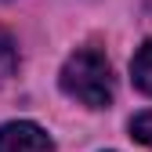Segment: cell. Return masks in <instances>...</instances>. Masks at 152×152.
<instances>
[{
    "mask_svg": "<svg viewBox=\"0 0 152 152\" xmlns=\"http://www.w3.org/2000/svg\"><path fill=\"white\" fill-rule=\"evenodd\" d=\"M62 91L87 109H105L112 102V69L109 58L94 47L76 51L62 65Z\"/></svg>",
    "mask_w": 152,
    "mask_h": 152,
    "instance_id": "cell-1",
    "label": "cell"
},
{
    "mask_svg": "<svg viewBox=\"0 0 152 152\" xmlns=\"http://www.w3.org/2000/svg\"><path fill=\"white\" fill-rule=\"evenodd\" d=\"M51 138L36 123H4L0 127V152H51Z\"/></svg>",
    "mask_w": 152,
    "mask_h": 152,
    "instance_id": "cell-2",
    "label": "cell"
},
{
    "mask_svg": "<svg viewBox=\"0 0 152 152\" xmlns=\"http://www.w3.org/2000/svg\"><path fill=\"white\" fill-rule=\"evenodd\" d=\"M130 76H134V83H138V91L152 94V40L138 47V54H134V62H130Z\"/></svg>",
    "mask_w": 152,
    "mask_h": 152,
    "instance_id": "cell-3",
    "label": "cell"
},
{
    "mask_svg": "<svg viewBox=\"0 0 152 152\" xmlns=\"http://www.w3.org/2000/svg\"><path fill=\"white\" fill-rule=\"evenodd\" d=\"M130 138L152 148V112H138V116L130 120Z\"/></svg>",
    "mask_w": 152,
    "mask_h": 152,
    "instance_id": "cell-4",
    "label": "cell"
}]
</instances>
